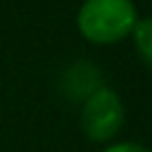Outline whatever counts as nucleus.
I'll use <instances>...</instances> for the list:
<instances>
[{"instance_id":"f257e3e1","label":"nucleus","mask_w":152,"mask_h":152,"mask_svg":"<svg viewBox=\"0 0 152 152\" xmlns=\"http://www.w3.org/2000/svg\"><path fill=\"white\" fill-rule=\"evenodd\" d=\"M138 19L133 0H83L76 14V26L86 40L109 45L128 38Z\"/></svg>"},{"instance_id":"f03ea898","label":"nucleus","mask_w":152,"mask_h":152,"mask_svg":"<svg viewBox=\"0 0 152 152\" xmlns=\"http://www.w3.org/2000/svg\"><path fill=\"white\" fill-rule=\"evenodd\" d=\"M124 102L116 90L112 88H100L95 95H90L81 104V128L88 140L93 142H107L112 140L121 126H124Z\"/></svg>"},{"instance_id":"7ed1b4c3","label":"nucleus","mask_w":152,"mask_h":152,"mask_svg":"<svg viewBox=\"0 0 152 152\" xmlns=\"http://www.w3.org/2000/svg\"><path fill=\"white\" fill-rule=\"evenodd\" d=\"M100 88H104V76L100 66H95L88 59L74 62L59 74V93L71 104H83Z\"/></svg>"},{"instance_id":"20e7f679","label":"nucleus","mask_w":152,"mask_h":152,"mask_svg":"<svg viewBox=\"0 0 152 152\" xmlns=\"http://www.w3.org/2000/svg\"><path fill=\"white\" fill-rule=\"evenodd\" d=\"M133 43L138 50V57L142 59L145 66L152 69V17H142L133 26Z\"/></svg>"},{"instance_id":"39448f33","label":"nucleus","mask_w":152,"mask_h":152,"mask_svg":"<svg viewBox=\"0 0 152 152\" xmlns=\"http://www.w3.org/2000/svg\"><path fill=\"white\" fill-rule=\"evenodd\" d=\"M102 152H152V150H150V147H145L142 142L121 140V142H112V145H107Z\"/></svg>"}]
</instances>
